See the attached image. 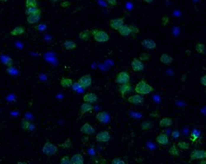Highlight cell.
<instances>
[{"mask_svg":"<svg viewBox=\"0 0 206 164\" xmlns=\"http://www.w3.org/2000/svg\"><path fill=\"white\" fill-rule=\"evenodd\" d=\"M173 60H174V59L172 58L171 56H169L168 54H162V56L160 57V61L164 65L171 64L172 62H173Z\"/></svg>","mask_w":206,"mask_h":164,"instance_id":"d4e9b609","label":"cell"},{"mask_svg":"<svg viewBox=\"0 0 206 164\" xmlns=\"http://www.w3.org/2000/svg\"><path fill=\"white\" fill-rule=\"evenodd\" d=\"M32 126L33 125L31 124V122L29 121L22 120V121H20V128H22V130H25V131H29V130H31Z\"/></svg>","mask_w":206,"mask_h":164,"instance_id":"f1b7e54d","label":"cell"},{"mask_svg":"<svg viewBox=\"0 0 206 164\" xmlns=\"http://www.w3.org/2000/svg\"><path fill=\"white\" fill-rule=\"evenodd\" d=\"M195 50L200 53V54H204V51H205V46L202 43H198L195 46Z\"/></svg>","mask_w":206,"mask_h":164,"instance_id":"d6a6232c","label":"cell"},{"mask_svg":"<svg viewBox=\"0 0 206 164\" xmlns=\"http://www.w3.org/2000/svg\"><path fill=\"white\" fill-rule=\"evenodd\" d=\"M17 164H29V163H27L25 161H19V162H17Z\"/></svg>","mask_w":206,"mask_h":164,"instance_id":"f907efd6","label":"cell"},{"mask_svg":"<svg viewBox=\"0 0 206 164\" xmlns=\"http://www.w3.org/2000/svg\"><path fill=\"white\" fill-rule=\"evenodd\" d=\"M118 33L122 36H129L131 35V29H130V26L126 25V24H123L122 28L118 31Z\"/></svg>","mask_w":206,"mask_h":164,"instance_id":"cb8c5ba5","label":"cell"},{"mask_svg":"<svg viewBox=\"0 0 206 164\" xmlns=\"http://www.w3.org/2000/svg\"><path fill=\"white\" fill-rule=\"evenodd\" d=\"M201 84H202L203 86H205V87H206V74H205V75H203V76L201 78Z\"/></svg>","mask_w":206,"mask_h":164,"instance_id":"7dc6e473","label":"cell"},{"mask_svg":"<svg viewBox=\"0 0 206 164\" xmlns=\"http://www.w3.org/2000/svg\"><path fill=\"white\" fill-rule=\"evenodd\" d=\"M59 84L63 88H69L72 87L73 82L71 78H67V77H62L59 80Z\"/></svg>","mask_w":206,"mask_h":164,"instance_id":"7402d4cb","label":"cell"},{"mask_svg":"<svg viewBox=\"0 0 206 164\" xmlns=\"http://www.w3.org/2000/svg\"><path fill=\"white\" fill-rule=\"evenodd\" d=\"M77 83L79 84V85L83 88V89H86V88L90 87L92 85V77L89 74H86L84 76H82L78 81Z\"/></svg>","mask_w":206,"mask_h":164,"instance_id":"52a82bcc","label":"cell"},{"mask_svg":"<svg viewBox=\"0 0 206 164\" xmlns=\"http://www.w3.org/2000/svg\"><path fill=\"white\" fill-rule=\"evenodd\" d=\"M144 68H145V66H144L143 62L139 59H134L132 60V62H131V69L134 72H142L144 70Z\"/></svg>","mask_w":206,"mask_h":164,"instance_id":"30bf717a","label":"cell"},{"mask_svg":"<svg viewBox=\"0 0 206 164\" xmlns=\"http://www.w3.org/2000/svg\"><path fill=\"white\" fill-rule=\"evenodd\" d=\"M135 91L136 94L139 95H149L153 91V87L149 85L146 81H140L136 84V87H135Z\"/></svg>","mask_w":206,"mask_h":164,"instance_id":"6da1fadb","label":"cell"},{"mask_svg":"<svg viewBox=\"0 0 206 164\" xmlns=\"http://www.w3.org/2000/svg\"><path fill=\"white\" fill-rule=\"evenodd\" d=\"M93 108H94L90 103H86V102H85V103H83L80 107V114L81 115H85L86 113L91 112L93 111Z\"/></svg>","mask_w":206,"mask_h":164,"instance_id":"e0dca14e","label":"cell"},{"mask_svg":"<svg viewBox=\"0 0 206 164\" xmlns=\"http://www.w3.org/2000/svg\"><path fill=\"white\" fill-rule=\"evenodd\" d=\"M132 89H133V88H132V85H131V84H130V83L120 85L119 87H118V91L121 94L123 98H125V95L131 92Z\"/></svg>","mask_w":206,"mask_h":164,"instance_id":"8fae6325","label":"cell"},{"mask_svg":"<svg viewBox=\"0 0 206 164\" xmlns=\"http://www.w3.org/2000/svg\"><path fill=\"white\" fill-rule=\"evenodd\" d=\"M168 153L171 155V156H174V157H178L179 156V149H178L177 146L176 145H172L169 149H168Z\"/></svg>","mask_w":206,"mask_h":164,"instance_id":"83f0119b","label":"cell"},{"mask_svg":"<svg viewBox=\"0 0 206 164\" xmlns=\"http://www.w3.org/2000/svg\"><path fill=\"white\" fill-rule=\"evenodd\" d=\"M72 140L70 138H68L64 141V143H62V144H60L59 147H61L62 148L64 149H69V148H71L72 147Z\"/></svg>","mask_w":206,"mask_h":164,"instance_id":"1f68e13d","label":"cell"},{"mask_svg":"<svg viewBox=\"0 0 206 164\" xmlns=\"http://www.w3.org/2000/svg\"><path fill=\"white\" fill-rule=\"evenodd\" d=\"M59 151V147L52 144L51 142L47 141L46 142L43 147H42V152L43 154H45L47 157H53L55 156Z\"/></svg>","mask_w":206,"mask_h":164,"instance_id":"3957f363","label":"cell"},{"mask_svg":"<svg viewBox=\"0 0 206 164\" xmlns=\"http://www.w3.org/2000/svg\"><path fill=\"white\" fill-rule=\"evenodd\" d=\"M37 0H26L25 1V7L29 8V7H37Z\"/></svg>","mask_w":206,"mask_h":164,"instance_id":"d590c367","label":"cell"},{"mask_svg":"<svg viewBox=\"0 0 206 164\" xmlns=\"http://www.w3.org/2000/svg\"><path fill=\"white\" fill-rule=\"evenodd\" d=\"M156 142L158 143V144H160L162 146H165L167 145L168 143H169V137H168V135L166 134H164V133H161L159 134L157 136H156Z\"/></svg>","mask_w":206,"mask_h":164,"instance_id":"4fadbf2b","label":"cell"},{"mask_svg":"<svg viewBox=\"0 0 206 164\" xmlns=\"http://www.w3.org/2000/svg\"><path fill=\"white\" fill-rule=\"evenodd\" d=\"M59 163L60 164H73L72 160H71V158L69 156H63L62 158L60 159Z\"/></svg>","mask_w":206,"mask_h":164,"instance_id":"836d02e7","label":"cell"},{"mask_svg":"<svg viewBox=\"0 0 206 164\" xmlns=\"http://www.w3.org/2000/svg\"><path fill=\"white\" fill-rule=\"evenodd\" d=\"M36 29L38 31H45L46 29V26L45 24H39L38 26H36Z\"/></svg>","mask_w":206,"mask_h":164,"instance_id":"b9f144b4","label":"cell"},{"mask_svg":"<svg viewBox=\"0 0 206 164\" xmlns=\"http://www.w3.org/2000/svg\"><path fill=\"white\" fill-rule=\"evenodd\" d=\"M8 0H0V2H7Z\"/></svg>","mask_w":206,"mask_h":164,"instance_id":"db71d44e","label":"cell"},{"mask_svg":"<svg viewBox=\"0 0 206 164\" xmlns=\"http://www.w3.org/2000/svg\"><path fill=\"white\" fill-rule=\"evenodd\" d=\"M60 6H61V8H64V9H66V8H69V7L71 6V3L69 2V1H63L62 3L60 4Z\"/></svg>","mask_w":206,"mask_h":164,"instance_id":"ee69618b","label":"cell"},{"mask_svg":"<svg viewBox=\"0 0 206 164\" xmlns=\"http://www.w3.org/2000/svg\"><path fill=\"white\" fill-rule=\"evenodd\" d=\"M177 147L179 149H183V150H188L189 148V143L186 142V141H179L177 143Z\"/></svg>","mask_w":206,"mask_h":164,"instance_id":"4dcf8cb0","label":"cell"},{"mask_svg":"<svg viewBox=\"0 0 206 164\" xmlns=\"http://www.w3.org/2000/svg\"><path fill=\"white\" fill-rule=\"evenodd\" d=\"M169 22V17H167V16H163L162 18V25L163 26H165V25H167V23Z\"/></svg>","mask_w":206,"mask_h":164,"instance_id":"60d3db41","label":"cell"},{"mask_svg":"<svg viewBox=\"0 0 206 164\" xmlns=\"http://www.w3.org/2000/svg\"><path fill=\"white\" fill-rule=\"evenodd\" d=\"M198 138H199V135H197L195 134H191L189 136V139L191 140V142H196Z\"/></svg>","mask_w":206,"mask_h":164,"instance_id":"7bdbcfd3","label":"cell"},{"mask_svg":"<svg viewBox=\"0 0 206 164\" xmlns=\"http://www.w3.org/2000/svg\"><path fill=\"white\" fill-rule=\"evenodd\" d=\"M179 135H180V134H179V132H178V131H174L173 133H172V137H173V138L179 137Z\"/></svg>","mask_w":206,"mask_h":164,"instance_id":"bcb514c9","label":"cell"},{"mask_svg":"<svg viewBox=\"0 0 206 164\" xmlns=\"http://www.w3.org/2000/svg\"><path fill=\"white\" fill-rule=\"evenodd\" d=\"M3 63L8 67V68H11L12 65H13V59L11 58H9V57H6L4 58L3 59Z\"/></svg>","mask_w":206,"mask_h":164,"instance_id":"e575fe53","label":"cell"},{"mask_svg":"<svg viewBox=\"0 0 206 164\" xmlns=\"http://www.w3.org/2000/svg\"><path fill=\"white\" fill-rule=\"evenodd\" d=\"M153 126L152 124V121H144L141 125H140V128L141 130H143V131H147V130H149V129H152Z\"/></svg>","mask_w":206,"mask_h":164,"instance_id":"f546056e","label":"cell"},{"mask_svg":"<svg viewBox=\"0 0 206 164\" xmlns=\"http://www.w3.org/2000/svg\"><path fill=\"white\" fill-rule=\"evenodd\" d=\"M190 160H206V150L203 149H194L189 155Z\"/></svg>","mask_w":206,"mask_h":164,"instance_id":"277c9868","label":"cell"},{"mask_svg":"<svg viewBox=\"0 0 206 164\" xmlns=\"http://www.w3.org/2000/svg\"><path fill=\"white\" fill-rule=\"evenodd\" d=\"M127 101L129 103H131L133 105H141L143 104L144 102V98L142 97L141 95H130V97L127 98Z\"/></svg>","mask_w":206,"mask_h":164,"instance_id":"7c38bea8","label":"cell"},{"mask_svg":"<svg viewBox=\"0 0 206 164\" xmlns=\"http://www.w3.org/2000/svg\"><path fill=\"white\" fill-rule=\"evenodd\" d=\"M80 132L86 135H92L93 134H95L96 130L90 124H89V122H86V124H84L81 126Z\"/></svg>","mask_w":206,"mask_h":164,"instance_id":"9c48e42d","label":"cell"},{"mask_svg":"<svg viewBox=\"0 0 206 164\" xmlns=\"http://www.w3.org/2000/svg\"><path fill=\"white\" fill-rule=\"evenodd\" d=\"M63 47L66 50H73L76 48V43L72 40H66L63 43Z\"/></svg>","mask_w":206,"mask_h":164,"instance_id":"484cf974","label":"cell"},{"mask_svg":"<svg viewBox=\"0 0 206 164\" xmlns=\"http://www.w3.org/2000/svg\"><path fill=\"white\" fill-rule=\"evenodd\" d=\"M141 45L143 47H145L146 49H155L157 47V44L155 41H153L152 39H144L142 42H141Z\"/></svg>","mask_w":206,"mask_h":164,"instance_id":"5bb4252c","label":"cell"},{"mask_svg":"<svg viewBox=\"0 0 206 164\" xmlns=\"http://www.w3.org/2000/svg\"><path fill=\"white\" fill-rule=\"evenodd\" d=\"M96 119H97L99 122L106 124V122H108L110 121V115L106 111H100L96 115Z\"/></svg>","mask_w":206,"mask_h":164,"instance_id":"2e32d148","label":"cell"},{"mask_svg":"<svg viewBox=\"0 0 206 164\" xmlns=\"http://www.w3.org/2000/svg\"><path fill=\"white\" fill-rule=\"evenodd\" d=\"M72 87H73V91H79V90H81V89H83V88H82V87L79 85V84L77 83V82H76V83H73Z\"/></svg>","mask_w":206,"mask_h":164,"instance_id":"ab89813d","label":"cell"},{"mask_svg":"<svg viewBox=\"0 0 206 164\" xmlns=\"http://www.w3.org/2000/svg\"><path fill=\"white\" fill-rule=\"evenodd\" d=\"M172 124H173V120H172L171 118H169V117H164L159 121V125L162 128L170 127Z\"/></svg>","mask_w":206,"mask_h":164,"instance_id":"603a6c76","label":"cell"},{"mask_svg":"<svg viewBox=\"0 0 206 164\" xmlns=\"http://www.w3.org/2000/svg\"><path fill=\"white\" fill-rule=\"evenodd\" d=\"M112 164H126V162L121 158H114L112 160Z\"/></svg>","mask_w":206,"mask_h":164,"instance_id":"74e56055","label":"cell"},{"mask_svg":"<svg viewBox=\"0 0 206 164\" xmlns=\"http://www.w3.org/2000/svg\"><path fill=\"white\" fill-rule=\"evenodd\" d=\"M83 100L84 102H86V103H96L98 101V95L95 93H87L83 97Z\"/></svg>","mask_w":206,"mask_h":164,"instance_id":"9a60e30c","label":"cell"},{"mask_svg":"<svg viewBox=\"0 0 206 164\" xmlns=\"http://www.w3.org/2000/svg\"><path fill=\"white\" fill-rule=\"evenodd\" d=\"M144 2L145 3H149V4H150V3H152L153 2V0H143Z\"/></svg>","mask_w":206,"mask_h":164,"instance_id":"681fc988","label":"cell"},{"mask_svg":"<svg viewBox=\"0 0 206 164\" xmlns=\"http://www.w3.org/2000/svg\"><path fill=\"white\" fill-rule=\"evenodd\" d=\"M106 1H107V3H108L110 6L114 7V6L117 5V0H106Z\"/></svg>","mask_w":206,"mask_h":164,"instance_id":"f6af8a7d","label":"cell"},{"mask_svg":"<svg viewBox=\"0 0 206 164\" xmlns=\"http://www.w3.org/2000/svg\"><path fill=\"white\" fill-rule=\"evenodd\" d=\"M36 13H41V9H39V7H29V8H26L25 9V14L27 16L32 15V14H36Z\"/></svg>","mask_w":206,"mask_h":164,"instance_id":"4316f807","label":"cell"},{"mask_svg":"<svg viewBox=\"0 0 206 164\" xmlns=\"http://www.w3.org/2000/svg\"><path fill=\"white\" fill-rule=\"evenodd\" d=\"M50 1H51L52 3H56V2H58V1H60V0H50Z\"/></svg>","mask_w":206,"mask_h":164,"instance_id":"f5cc1de1","label":"cell"},{"mask_svg":"<svg viewBox=\"0 0 206 164\" xmlns=\"http://www.w3.org/2000/svg\"><path fill=\"white\" fill-rule=\"evenodd\" d=\"M110 27H111L112 29L115 30V31H119L123 25L125 24V18L122 17V18H115V19H112L110 20Z\"/></svg>","mask_w":206,"mask_h":164,"instance_id":"8992f818","label":"cell"},{"mask_svg":"<svg viewBox=\"0 0 206 164\" xmlns=\"http://www.w3.org/2000/svg\"><path fill=\"white\" fill-rule=\"evenodd\" d=\"M25 33V28L23 26L20 25V26H17L15 27L14 29H12L10 31V35L12 36H19V35H23V33Z\"/></svg>","mask_w":206,"mask_h":164,"instance_id":"ffe728a7","label":"cell"},{"mask_svg":"<svg viewBox=\"0 0 206 164\" xmlns=\"http://www.w3.org/2000/svg\"><path fill=\"white\" fill-rule=\"evenodd\" d=\"M139 59L141 61H147V60L149 59V55L147 54V53H143V54H141L140 56H139Z\"/></svg>","mask_w":206,"mask_h":164,"instance_id":"f35d334b","label":"cell"},{"mask_svg":"<svg viewBox=\"0 0 206 164\" xmlns=\"http://www.w3.org/2000/svg\"><path fill=\"white\" fill-rule=\"evenodd\" d=\"M73 164H84V156L81 153H75L71 157Z\"/></svg>","mask_w":206,"mask_h":164,"instance_id":"d6986e66","label":"cell"},{"mask_svg":"<svg viewBox=\"0 0 206 164\" xmlns=\"http://www.w3.org/2000/svg\"><path fill=\"white\" fill-rule=\"evenodd\" d=\"M92 35V30H84L79 33V38L81 40H84V41H87L91 38Z\"/></svg>","mask_w":206,"mask_h":164,"instance_id":"44dd1931","label":"cell"},{"mask_svg":"<svg viewBox=\"0 0 206 164\" xmlns=\"http://www.w3.org/2000/svg\"><path fill=\"white\" fill-rule=\"evenodd\" d=\"M130 26V29H131V35L133 37L136 36V35H137V33H139V29L137 28V27L134 24H131V25H129Z\"/></svg>","mask_w":206,"mask_h":164,"instance_id":"8d00e7d4","label":"cell"},{"mask_svg":"<svg viewBox=\"0 0 206 164\" xmlns=\"http://www.w3.org/2000/svg\"><path fill=\"white\" fill-rule=\"evenodd\" d=\"M41 19V13H36V14H32L27 16L26 20L29 24H36Z\"/></svg>","mask_w":206,"mask_h":164,"instance_id":"ac0fdd59","label":"cell"},{"mask_svg":"<svg viewBox=\"0 0 206 164\" xmlns=\"http://www.w3.org/2000/svg\"><path fill=\"white\" fill-rule=\"evenodd\" d=\"M200 164H206V160H202Z\"/></svg>","mask_w":206,"mask_h":164,"instance_id":"816d5d0a","label":"cell"},{"mask_svg":"<svg viewBox=\"0 0 206 164\" xmlns=\"http://www.w3.org/2000/svg\"><path fill=\"white\" fill-rule=\"evenodd\" d=\"M111 140V134L108 131H102L96 134V141L99 143H108Z\"/></svg>","mask_w":206,"mask_h":164,"instance_id":"ba28073f","label":"cell"},{"mask_svg":"<svg viewBox=\"0 0 206 164\" xmlns=\"http://www.w3.org/2000/svg\"><path fill=\"white\" fill-rule=\"evenodd\" d=\"M99 164H108V161L105 159H100L99 160Z\"/></svg>","mask_w":206,"mask_h":164,"instance_id":"c3c4849f","label":"cell"},{"mask_svg":"<svg viewBox=\"0 0 206 164\" xmlns=\"http://www.w3.org/2000/svg\"><path fill=\"white\" fill-rule=\"evenodd\" d=\"M92 35H93L94 40L98 43H106L110 40V35H108V33H106L103 30L93 29Z\"/></svg>","mask_w":206,"mask_h":164,"instance_id":"7a4b0ae2","label":"cell"},{"mask_svg":"<svg viewBox=\"0 0 206 164\" xmlns=\"http://www.w3.org/2000/svg\"><path fill=\"white\" fill-rule=\"evenodd\" d=\"M115 83L118 85L123 84H127L130 83V75L127 72H121L117 74V76L115 77Z\"/></svg>","mask_w":206,"mask_h":164,"instance_id":"5b68a950","label":"cell"}]
</instances>
